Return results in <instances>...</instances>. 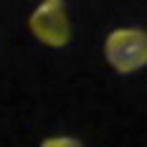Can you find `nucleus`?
Here are the masks:
<instances>
[{
  "label": "nucleus",
  "instance_id": "nucleus-1",
  "mask_svg": "<svg viewBox=\"0 0 147 147\" xmlns=\"http://www.w3.org/2000/svg\"><path fill=\"white\" fill-rule=\"evenodd\" d=\"M104 59L117 74H134L147 66V30L114 28L104 41Z\"/></svg>",
  "mask_w": 147,
  "mask_h": 147
},
{
  "label": "nucleus",
  "instance_id": "nucleus-2",
  "mask_svg": "<svg viewBox=\"0 0 147 147\" xmlns=\"http://www.w3.org/2000/svg\"><path fill=\"white\" fill-rule=\"evenodd\" d=\"M28 28L36 41L51 48H63L71 41V18L66 0H41L28 18Z\"/></svg>",
  "mask_w": 147,
  "mask_h": 147
},
{
  "label": "nucleus",
  "instance_id": "nucleus-3",
  "mask_svg": "<svg viewBox=\"0 0 147 147\" xmlns=\"http://www.w3.org/2000/svg\"><path fill=\"white\" fill-rule=\"evenodd\" d=\"M41 147H84L76 137H48L41 142Z\"/></svg>",
  "mask_w": 147,
  "mask_h": 147
}]
</instances>
